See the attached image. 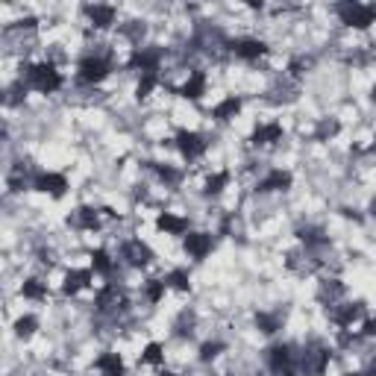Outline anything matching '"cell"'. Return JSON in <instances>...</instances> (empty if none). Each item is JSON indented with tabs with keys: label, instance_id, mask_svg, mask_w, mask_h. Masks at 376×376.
Wrapping results in <instances>:
<instances>
[{
	"label": "cell",
	"instance_id": "16",
	"mask_svg": "<svg viewBox=\"0 0 376 376\" xmlns=\"http://www.w3.org/2000/svg\"><path fill=\"white\" fill-rule=\"evenodd\" d=\"M361 315H365V303H338L330 309V321L338 330H350Z\"/></svg>",
	"mask_w": 376,
	"mask_h": 376
},
{
	"label": "cell",
	"instance_id": "10",
	"mask_svg": "<svg viewBox=\"0 0 376 376\" xmlns=\"http://www.w3.org/2000/svg\"><path fill=\"white\" fill-rule=\"evenodd\" d=\"M33 191H42L47 197H65L68 191V177L65 173H56V171H39L35 173V180H33Z\"/></svg>",
	"mask_w": 376,
	"mask_h": 376
},
{
	"label": "cell",
	"instance_id": "43",
	"mask_svg": "<svg viewBox=\"0 0 376 376\" xmlns=\"http://www.w3.org/2000/svg\"><path fill=\"white\" fill-rule=\"evenodd\" d=\"M365 376H376V356L370 359V365H368V373Z\"/></svg>",
	"mask_w": 376,
	"mask_h": 376
},
{
	"label": "cell",
	"instance_id": "6",
	"mask_svg": "<svg viewBox=\"0 0 376 376\" xmlns=\"http://www.w3.org/2000/svg\"><path fill=\"white\" fill-rule=\"evenodd\" d=\"M265 365L277 376H300L297 370V350L291 344H271L265 350Z\"/></svg>",
	"mask_w": 376,
	"mask_h": 376
},
{
	"label": "cell",
	"instance_id": "12",
	"mask_svg": "<svg viewBox=\"0 0 376 376\" xmlns=\"http://www.w3.org/2000/svg\"><path fill=\"white\" fill-rule=\"evenodd\" d=\"M285 139V130H282V123L280 121H268V123H259V127L250 133V147H273V144H280Z\"/></svg>",
	"mask_w": 376,
	"mask_h": 376
},
{
	"label": "cell",
	"instance_id": "48",
	"mask_svg": "<svg viewBox=\"0 0 376 376\" xmlns=\"http://www.w3.org/2000/svg\"><path fill=\"white\" fill-rule=\"evenodd\" d=\"M373 150H376V144H373Z\"/></svg>",
	"mask_w": 376,
	"mask_h": 376
},
{
	"label": "cell",
	"instance_id": "40",
	"mask_svg": "<svg viewBox=\"0 0 376 376\" xmlns=\"http://www.w3.org/2000/svg\"><path fill=\"white\" fill-rule=\"evenodd\" d=\"M27 89H30V85L24 83V80H18L15 85H9V89H6V103H9V106L21 103V94H27Z\"/></svg>",
	"mask_w": 376,
	"mask_h": 376
},
{
	"label": "cell",
	"instance_id": "24",
	"mask_svg": "<svg viewBox=\"0 0 376 376\" xmlns=\"http://www.w3.org/2000/svg\"><path fill=\"white\" fill-rule=\"evenodd\" d=\"M297 238L303 241L306 253H315V250H327V247H330V235L323 232L321 227H300V230H297Z\"/></svg>",
	"mask_w": 376,
	"mask_h": 376
},
{
	"label": "cell",
	"instance_id": "15",
	"mask_svg": "<svg viewBox=\"0 0 376 376\" xmlns=\"http://www.w3.org/2000/svg\"><path fill=\"white\" fill-rule=\"evenodd\" d=\"M92 280H94V271L92 268H71L62 280V294L65 297H77L85 288H92Z\"/></svg>",
	"mask_w": 376,
	"mask_h": 376
},
{
	"label": "cell",
	"instance_id": "30",
	"mask_svg": "<svg viewBox=\"0 0 376 376\" xmlns=\"http://www.w3.org/2000/svg\"><path fill=\"white\" fill-rule=\"evenodd\" d=\"M338 133H341V123H338V118H321L315 133H311V139H315V142H332Z\"/></svg>",
	"mask_w": 376,
	"mask_h": 376
},
{
	"label": "cell",
	"instance_id": "46",
	"mask_svg": "<svg viewBox=\"0 0 376 376\" xmlns=\"http://www.w3.org/2000/svg\"><path fill=\"white\" fill-rule=\"evenodd\" d=\"M370 100H373V103H376V85H373V89H370Z\"/></svg>",
	"mask_w": 376,
	"mask_h": 376
},
{
	"label": "cell",
	"instance_id": "19",
	"mask_svg": "<svg viewBox=\"0 0 376 376\" xmlns=\"http://www.w3.org/2000/svg\"><path fill=\"white\" fill-rule=\"evenodd\" d=\"M206 85H209L206 74H203V71H191V74H188V80L177 89V94H180L182 100H191V103H197V100L206 94Z\"/></svg>",
	"mask_w": 376,
	"mask_h": 376
},
{
	"label": "cell",
	"instance_id": "1",
	"mask_svg": "<svg viewBox=\"0 0 376 376\" xmlns=\"http://www.w3.org/2000/svg\"><path fill=\"white\" fill-rule=\"evenodd\" d=\"M21 80L39 94H56L62 89V83H65L53 62H30V65L21 68Z\"/></svg>",
	"mask_w": 376,
	"mask_h": 376
},
{
	"label": "cell",
	"instance_id": "23",
	"mask_svg": "<svg viewBox=\"0 0 376 376\" xmlns=\"http://www.w3.org/2000/svg\"><path fill=\"white\" fill-rule=\"evenodd\" d=\"M144 165L156 173L159 182L165 185V188H180V185H182V177H185V173H182L180 168L168 165V162H144Z\"/></svg>",
	"mask_w": 376,
	"mask_h": 376
},
{
	"label": "cell",
	"instance_id": "11",
	"mask_svg": "<svg viewBox=\"0 0 376 376\" xmlns=\"http://www.w3.org/2000/svg\"><path fill=\"white\" fill-rule=\"evenodd\" d=\"M121 259L127 262L130 268H147L150 262H153V250H150V244H144L142 238H127V241L121 244Z\"/></svg>",
	"mask_w": 376,
	"mask_h": 376
},
{
	"label": "cell",
	"instance_id": "41",
	"mask_svg": "<svg viewBox=\"0 0 376 376\" xmlns=\"http://www.w3.org/2000/svg\"><path fill=\"white\" fill-rule=\"evenodd\" d=\"M361 338H376V318H368L365 323H361Z\"/></svg>",
	"mask_w": 376,
	"mask_h": 376
},
{
	"label": "cell",
	"instance_id": "22",
	"mask_svg": "<svg viewBox=\"0 0 376 376\" xmlns=\"http://www.w3.org/2000/svg\"><path fill=\"white\" fill-rule=\"evenodd\" d=\"M156 230L165 232V235H188V218L177 215V212H159Z\"/></svg>",
	"mask_w": 376,
	"mask_h": 376
},
{
	"label": "cell",
	"instance_id": "47",
	"mask_svg": "<svg viewBox=\"0 0 376 376\" xmlns=\"http://www.w3.org/2000/svg\"><path fill=\"white\" fill-rule=\"evenodd\" d=\"M344 376H365V373H344Z\"/></svg>",
	"mask_w": 376,
	"mask_h": 376
},
{
	"label": "cell",
	"instance_id": "18",
	"mask_svg": "<svg viewBox=\"0 0 376 376\" xmlns=\"http://www.w3.org/2000/svg\"><path fill=\"white\" fill-rule=\"evenodd\" d=\"M83 12H85V18H89V24L94 30H109L118 18V9L109 6V3H89V6H83Z\"/></svg>",
	"mask_w": 376,
	"mask_h": 376
},
{
	"label": "cell",
	"instance_id": "17",
	"mask_svg": "<svg viewBox=\"0 0 376 376\" xmlns=\"http://www.w3.org/2000/svg\"><path fill=\"white\" fill-rule=\"evenodd\" d=\"M68 227L80 230V232H94L100 230V209L94 206H77L68 215Z\"/></svg>",
	"mask_w": 376,
	"mask_h": 376
},
{
	"label": "cell",
	"instance_id": "35",
	"mask_svg": "<svg viewBox=\"0 0 376 376\" xmlns=\"http://www.w3.org/2000/svg\"><path fill=\"white\" fill-rule=\"evenodd\" d=\"M311 65H315V59H311V56H294L291 62H288V77H291V80L306 77Z\"/></svg>",
	"mask_w": 376,
	"mask_h": 376
},
{
	"label": "cell",
	"instance_id": "45",
	"mask_svg": "<svg viewBox=\"0 0 376 376\" xmlns=\"http://www.w3.org/2000/svg\"><path fill=\"white\" fill-rule=\"evenodd\" d=\"M159 376H180V373H173V370H162Z\"/></svg>",
	"mask_w": 376,
	"mask_h": 376
},
{
	"label": "cell",
	"instance_id": "27",
	"mask_svg": "<svg viewBox=\"0 0 376 376\" xmlns=\"http://www.w3.org/2000/svg\"><path fill=\"white\" fill-rule=\"evenodd\" d=\"M21 297L24 300H35V303H44V300L50 297V288L39 277H30V280L21 282Z\"/></svg>",
	"mask_w": 376,
	"mask_h": 376
},
{
	"label": "cell",
	"instance_id": "25",
	"mask_svg": "<svg viewBox=\"0 0 376 376\" xmlns=\"http://www.w3.org/2000/svg\"><path fill=\"white\" fill-rule=\"evenodd\" d=\"M92 271L97 273V277H103V280L115 277V259H112V253L106 247L92 250Z\"/></svg>",
	"mask_w": 376,
	"mask_h": 376
},
{
	"label": "cell",
	"instance_id": "39",
	"mask_svg": "<svg viewBox=\"0 0 376 376\" xmlns=\"http://www.w3.org/2000/svg\"><path fill=\"white\" fill-rule=\"evenodd\" d=\"M173 335H180V338H191L194 335V318L188 315V311H182V318L173 323Z\"/></svg>",
	"mask_w": 376,
	"mask_h": 376
},
{
	"label": "cell",
	"instance_id": "5",
	"mask_svg": "<svg viewBox=\"0 0 376 376\" xmlns=\"http://www.w3.org/2000/svg\"><path fill=\"white\" fill-rule=\"evenodd\" d=\"M94 309L100 311V315H109V318H118L121 311L130 309V300L127 294H123V288L118 282H106L97 288L94 294Z\"/></svg>",
	"mask_w": 376,
	"mask_h": 376
},
{
	"label": "cell",
	"instance_id": "31",
	"mask_svg": "<svg viewBox=\"0 0 376 376\" xmlns=\"http://www.w3.org/2000/svg\"><path fill=\"white\" fill-rule=\"evenodd\" d=\"M165 285L173 288V291H191V277H188V271L185 268H173L168 271V277H165Z\"/></svg>",
	"mask_w": 376,
	"mask_h": 376
},
{
	"label": "cell",
	"instance_id": "4",
	"mask_svg": "<svg viewBox=\"0 0 376 376\" xmlns=\"http://www.w3.org/2000/svg\"><path fill=\"white\" fill-rule=\"evenodd\" d=\"M112 74V59L106 53H85L77 62V83L80 85H97Z\"/></svg>",
	"mask_w": 376,
	"mask_h": 376
},
{
	"label": "cell",
	"instance_id": "33",
	"mask_svg": "<svg viewBox=\"0 0 376 376\" xmlns=\"http://www.w3.org/2000/svg\"><path fill=\"white\" fill-rule=\"evenodd\" d=\"M139 361H142V365H156V368H159L162 361H165V347H162L159 341H150V344L142 350V359H139Z\"/></svg>",
	"mask_w": 376,
	"mask_h": 376
},
{
	"label": "cell",
	"instance_id": "44",
	"mask_svg": "<svg viewBox=\"0 0 376 376\" xmlns=\"http://www.w3.org/2000/svg\"><path fill=\"white\" fill-rule=\"evenodd\" d=\"M368 215H370V218H373V221H376V197H373V200H370V206H368Z\"/></svg>",
	"mask_w": 376,
	"mask_h": 376
},
{
	"label": "cell",
	"instance_id": "26",
	"mask_svg": "<svg viewBox=\"0 0 376 376\" xmlns=\"http://www.w3.org/2000/svg\"><path fill=\"white\" fill-rule=\"evenodd\" d=\"M344 291H347V285L341 282V280H321V285H318V300L323 306H338V300L344 297Z\"/></svg>",
	"mask_w": 376,
	"mask_h": 376
},
{
	"label": "cell",
	"instance_id": "34",
	"mask_svg": "<svg viewBox=\"0 0 376 376\" xmlns=\"http://www.w3.org/2000/svg\"><path fill=\"white\" fill-rule=\"evenodd\" d=\"M35 330H39V318H35V315H21V318L15 321V335L24 338V341H27V338H33Z\"/></svg>",
	"mask_w": 376,
	"mask_h": 376
},
{
	"label": "cell",
	"instance_id": "36",
	"mask_svg": "<svg viewBox=\"0 0 376 376\" xmlns=\"http://www.w3.org/2000/svg\"><path fill=\"white\" fill-rule=\"evenodd\" d=\"M223 350H227V347H223V341H203V344H200L197 359L203 361V365H209V361H215V359L223 353Z\"/></svg>",
	"mask_w": 376,
	"mask_h": 376
},
{
	"label": "cell",
	"instance_id": "8",
	"mask_svg": "<svg viewBox=\"0 0 376 376\" xmlns=\"http://www.w3.org/2000/svg\"><path fill=\"white\" fill-rule=\"evenodd\" d=\"M227 50L235 56V59H244V62H256L262 56H268V42L256 39V35H241V39H232L227 44Z\"/></svg>",
	"mask_w": 376,
	"mask_h": 376
},
{
	"label": "cell",
	"instance_id": "20",
	"mask_svg": "<svg viewBox=\"0 0 376 376\" xmlns=\"http://www.w3.org/2000/svg\"><path fill=\"white\" fill-rule=\"evenodd\" d=\"M94 370L100 376H127V365H123L121 353H112V350H106V353H100L94 359Z\"/></svg>",
	"mask_w": 376,
	"mask_h": 376
},
{
	"label": "cell",
	"instance_id": "2",
	"mask_svg": "<svg viewBox=\"0 0 376 376\" xmlns=\"http://www.w3.org/2000/svg\"><path fill=\"white\" fill-rule=\"evenodd\" d=\"M332 361V347L311 341L297 353V370L300 376H323Z\"/></svg>",
	"mask_w": 376,
	"mask_h": 376
},
{
	"label": "cell",
	"instance_id": "38",
	"mask_svg": "<svg viewBox=\"0 0 376 376\" xmlns=\"http://www.w3.org/2000/svg\"><path fill=\"white\" fill-rule=\"evenodd\" d=\"M156 85H159V74H142L139 85H135V97H139V100L150 97V92H153Z\"/></svg>",
	"mask_w": 376,
	"mask_h": 376
},
{
	"label": "cell",
	"instance_id": "29",
	"mask_svg": "<svg viewBox=\"0 0 376 376\" xmlns=\"http://www.w3.org/2000/svg\"><path fill=\"white\" fill-rule=\"evenodd\" d=\"M230 180H232V173H230V171H215L212 177H206V182H203V194H206V197H218V194H223V188L230 185Z\"/></svg>",
	"mask_w": 376,
	"mask_h": 376
},
{
	"label": "cell",
	"instance_id": "42",
	"mask_svg": "<svg viewBox=\"0 0 376 376\" xmlns=\"http://www.w3.org/2000/svg\"><path fill=\"white\" fill-rule=\"evenodd\" d=\"M341 215H344L347 221H356V223H361V221H365V218H361L356 209H350V206H344V209H341Z\"/></svg>",
	"mask_w": 376,
	"mask_h": 376
},
{
	"label": "cell",
	"instance_id": "9",
	"mask_svg": "<svg viewBox=\"0 0 376 376\" xmlns=\"http://www.w3.org/2000/svg\"><path fill=\"white\" fill-rule=\"evenodd\" d=\"M173 142H177V150L182 153L185 162H197V159L209 150L206 135H200V133H194V130H180L177 135H173Z\"/></svg>",
	"mask_w": 376,
	"mask_h": 376
},
{
	"label": "cell",
	"instance_id": "3",
	"mask_svg": "<svg viewBox=\"0 0 376 376\" xmlns=\"http://www.w3.org/2000/svg\"><path fill=\"white\" fill-rule=\"evenodd\" d=\"M335 15L350 30H370L376 24L370 3H359V0H341V3H335Z\"/></svg>",
	"mask_w": 376,
	"mask_h": 376
},
{
	"label": "cell",
	"instance_id": "28",
	"mask_svg": "<svg viewBox=\"0 0 376 376\" xmlns=\"http://www.w3.org/2000/svg\"><path fill=\"white\" fill-rule=\"evenodd\" d=\"M282 323H285V315H280V311H259V315H256V327H259V332H265V335L280 332Z\"/></svg>",
	"mask_w": 376,
	"mask_h": 376
},
{
	"label": "cell",
	"instance_id": "37",
	"mask_svg": "<svg viewBox=\"0 0 376 376\" xmlns=\"http://www.w3.org/2000/svg\"><path fill=\"white\" fill-rule=\"evenodd\" d=\"M144 33H147V27H144V21H130V24H123L121 27V35H127V39L135 44V47H142V39H144Z\"/></svg>",
	"mask_w": 376,
	"mask_h": 376
},
{
	"label": "cell",
	"instance_id": "13",
	"mask_svg": "<svg viewBox=\"0 0 376 376\" xmlns=\"http://www.w3.org/2000/svg\"><path fill=\"white\" fill-rule=\"evenodd\" d=\"M294 185V173L285 171V168H271L265 177L256 182V191L259 194H273V191H288Z\"/></svg>",
	"mask_w": 376,
	"mask_h": 376
},
{
	"label": "cell",
	"instance_id": "32",
	"mask_svg": "<svg viewBox=\"0 0 376 376\" xmlns=\"http://www.w3.org/2000/svg\"><path fill=\"white\" fill-rule=\"evenodd\" d=\"M165 291H168L165 280H147V282L142 285V294H144V300H147L150 306L162 303V297H165Z\"/></svg>",
	"mask_w": 376,
	"mask_h": 376
},
{
	"label": "cell",
	"instance_id": "21",
	"mask_svg": "<svg viewBox=\"0 0 376 376\" xmlns=\"http://www.w3.org/2000/svg\"><path fill=\"white\" fill-rule=\"evenodd\" d=\"M241 109H244V100L238 94H227L215 109H212V118H215L218 123H230L232 118L241 115Z\"/></svg>",
	"mask_w": 376,
	"mask_h": 376
},
{
	"label": "cell",
	"instance_id": "7",
	"mask_svg": "<svg viewBox=\"0 0 376 376\" xmlns=\"http://www.w3.org/2000/svg\"><path fill=\"white\" fill-rule=\"evenodd\" d=\"M162 59H165V50L162 47L142 44V47H133V53L127 59V68L130 71H142V74H159Z\"/></svg>",
	"mask_w": 376,
	"mask_h": 376
},
{
	"label": "cell",
	"instance_id": "14",
	"mask_svg": "<svg viewBox=\"0 0 376 376\" xmlns=\"http://www.w3.org/2000/svg\"><path fill=\"white\" fill-rule=\"evenodd\" d=\"M182 247H185V256H191L194 262H203L215 250V238H212V232H188L182 238Z\"/></svg>",
	"mask_w": 376,
	"mask_h": 376
}]
</instances>
